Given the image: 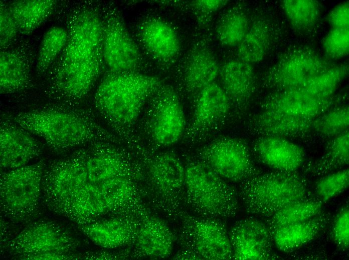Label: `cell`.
Listing matches in <instances>:
<instances>
[{
  "label": "cell",
  "instance_id": "cell-42",
  "mask_svg": "<svg viewBox=\"0 0 349 260\" xmlns=\"http://www.w3.org/2000/svg\"><path fill=\"white\" fill-rule=\"evenodd\" d=\"M0 7V44L1 48L4 49L13 42L19 30L8 4L1 2Z\"/></svg>",
  "mask_w": 349,
  "mask_h": 260
},
{
  "label": "cell",
  "instance_id": "cell-20",
  "mask_svg": "<svg viewBox=\"0 0 349 260\" xmlns=\"http://www.w3.org/2000/svg\"><path fill=\"white\" fill-rule=\"evenodd\" d=\"M251 152L261 164L276 171H297L306 162L301 146L278 136H259L252 144Z\"/></svg>",
  "mask_w": 349,
  "mask_h": 260
},
{
  "label": "cell",
  "instance_id": "cell-34",
  "mask_svg": "<svg viewBox=\"0 0 349 260\" xmlns=\"http://www.w3.org/2000/svg\"><path fill=\"white\" fill-rule=\"evenodd\" d=\"M348 73V66L347 64H335L302 85L294 88H297L317 98H328L335 94Z\"/></svg>",
  "mask_w": 349,
  "mask_h": 260
},
{
  "label": "cell",
  "instance_id": "cell-37",
  "mask_svg": "<svg viewBox=\"0 0 349 260\" xmlns=\"http://www.w3.org/2000/svg\"><path fill=\"white\" fill-rule=\"evenodd\" d=\"M348 184V168H343L321 176L315 184L314 194L324 203L344 192Z\"/></svg>",
  "mask_w": 349,
  "mask_h": 260
},
{
  "label": "cell",
  "instance_id": "cell-25",
  "mask_svg": "<svg viewBox=\"0 0 349 260\" xmlns=\"http://www.w3.org/2000/svg\"><path fill=\"white\" fill-rule=\"evenodd\" d=\"M273 38V28L269 20L263 16L254 18L237 46V58L252 65L262 62L270 50Z\"/></svg>",
  "mask_w": 349,
  "mask_h": 260
},
{
  "label": "cell",
  "instance_id": "cell-32",
  "mask_svg": "<svg viewBox=\"0 0 349 260\" xmlns=\"http://www.w3.org/2000/svg\"><path fill=\"white\" fill-rule=\"evenodd\" d=\"M323 202L314 196L286 206L266 218L270 231L308 220L321 210Z\"/></svg>",
  "mask_w": 349,
  "mask_h": 260
},
{
  "label": "cell",
  "instance_id": "cell-29",
  "mask_svg": "<svg viewBox=\"0 0 349 260\" xmlns=\"http://www.w3.org/2000/svg\"><path fill=\"white\" fill-rule=\"evenodd\" d=\"M174 236L168 226L162 220L153 218L140 229L137 239L140 250L149 256L163 258L171 254Z\"/></svg>",
  "mask_w": 349,
  "mask_h": 260
},
{
  "label": "cell",
  "instance_id": "cell-38",
  "mask_svg": "<svg viewBox=\"0 0 349 260\" xmlns=\"http://www.w3.org/2000/svg\"><path fill=\"white\" fill-rule=\"evenodd\" d=\"M325 58L332 60L345 57L349 52V28H331L323 38Z\"/></svg>",
  "mask_w": 349,
  "mask_h": 260
},
{
  "label": "cell",
  "instance_id": "cell-8",
  "mask_svg": "<svg viewBox=\"0 0 349 260\" xmlns=\"http://www.w3.org/2000/svg\"><path fill=\"white\" fill-rule=\"evenodd\" d=\"M196 156L223 178L234 182L260 173L248 142L242 138H216L199 148Z\"/></svg>",
  "mask_w": 349,
  "mask_h": 260
},
{
  "label": "cell",
  "instance_id": "cell-36",
  "mask_svg": "<svg viewBox=\"0 0 349 260\" xmlns=\"http://www.w3.org/2000/svg\"><path fill=\"white\" fill-rule=\"evenodd\" d=\"M348 106L339 104L316 118L312 130L321 138H331L348 130Z\"/></svg>",
  "mask_w": 349,
  "mask_h": 260
},
{
  "label": "cell",
  "instance_id": "cell-2",
  "mask_svg": "<svg viewBox=\"0 0 349 260\" xmlns=\"http://www.w3.org/2000/svg\"><path fill=\"white\" fill-rule=\"evenodd\" d=\"M4 118L41 138L57 152L90 142L117 140L116 136L100 124L90 112L70 105L34 108Z\"/></svg>",
  "mask_w": 349,
  "mask_h": 260
},
{
  "label": "cell",
  "instance_id": "cell-17",
  "mask_svg": "<svg viewBox=\"0 0 349 260\" xmlns=\"http://www.w3.org/2000/svg\"><path fill=\"white\" fill-rule=\"evenodd\" d=\"M137 35L143 49L159 64L171 66L179 57L181 48L179 36L164 20L156 17L144 19L138 26Z\"/></svg>",
  "mask_w": 349,
  "mask_h": 260
},
{
  "label": "cell",
  "instance_id": "cell-11",
  "mask_svg": "<svg viewBox=\"0 0 349 260\" xmlns=\"http://www.w3.org/2000/svg\"><path fill=\"white\" fill-rule=\"evenodd\" d=\"M78 246V240L69 230L49 220L30 224L7 245L9 253L18 258L47 252L71 254Z\"/></svg>",
  "mask_w": 349,
  "mask_h": 260
},
{
  "label": "cell",
  "instance_id": "cell-19",
  "mask_svg": "<svg viewBox=\"0 0 349 260\" xmlns=\"http://www.w3.org/2000/svg\"><path fill=\"white\" fill-rule=\"evenodd\" d=\"M220 84L237 114L247 110L257 90V78L252 64L237 59L220 66Z\"/></svg>",
  "mask_w": 349,
  "mask_h": 260
},
{
  "label": "cell",
  "instance_id": "cell-13",
  "mask_svg": "<svg viewBox=\"0 0 349 260\" xmlns=\"http://www.w3.org/2000/svg\"><path fill=\"white\" fill-rule=\"evenodd\" d=\"M232 108L220 84L214 82L204 88L194 100L192 118L183 139L197 144L205 140L226 121Z\"/></svg>",
  "mask_w": 349,
  "mask_h": 260
},
{
  "label": "cell",
  "instance_id": "cell-18",
  "mask_svg": "<svg viewBox=\"0 0 349 260\" xmlns=\"http://www.w3.org/2000/svg\"><path fill=\"white\" fill-rule=\"evenodd\" d=\"M0 147L1 172L28 165L42 150L32 133L6 118L1 122Z\"/></svg>",
  "mask_w": 349,
  "mask_h": 260
},
{
  "label": "cell",
  "instance_id": "cell-6",
  "mask_svg": "<svg viewBox=\"0 0 349 260\" xmlns=\"http://www.w3.org/2000/svg\"><path fill=\"white\" fill-rule=\"evenodd\" d=\"M44 160L1 172V210L9 220L17 224L31 221L38 215L42 200Z\"/></svg>",
  "mask_w": 349,
  "mask_h": 260
},
{
  "label": "cell",
  "instance_id": "cell-15",
  "mask_svg": "<svg viewBox=\"0 0 349 260\" xmlns=\"http://www.w3.org/2000/svg\"><path fill=\"white\" fill-rule=\"evenodd\" d=\"M229 233L232 259L274 260L271 233L265 224L253 218L237 221Z\"/></svg>",
  "mask_w": 349,
  "mask_h": 260
},
{
  "label": "cell",
  "instance_id": "cell-35",
  "mask_svg": "<svg viewBox=\"0 0 349 260\" xmlns=\"http://www.w3.org/2000/svg\"><path fill=\"white\" fill-rule=\"evenodd\" d=\"M68 39L67 31L61 26H53L44 34L36 60V71L43 74L50 69L63 50Z\"/></svg>",
  "mask_w": 349,
  "mask_h": 260
},
{
  "label": "cell",
  "instance_id": "cell-3",
  "mask_svg": "<svg viewBox=\"0 0 349 260\" xmlns=\"http://www.w3.org/2000/svg\"><path fill=\"white\" fill-rule=\"evenodd\" d=\"M163 84L157 76L139 72H110L96 90L94 106L117 134L129 138L144 106Z\"/></svg>",
  "mask_w": 349,
  "mask_h": 260
},
{
  "label": "cell",
  "instance_id": "cell-4",
  "mask_svg": "<svg viewBox=\"0 0 349 260\" xmlns=\"http://www.w3.org/2000/svg\"><path fill=\"white\" fill-rule=\"evenodd\" d=\"M238 196L247 212L267 218L286 206L316 196L298 171L274 170L241 182Z\"/></svg>",
  "mask_w": 349,
  "mask_h": 260
},
{
  "label": "cell",
  "instance_id": "cell-1",
  "mask_svg": "<svg viewBox=\"0 0 349 260\" xmlns=\"http://www.w3.org/2000/svg\"><path fill=\"white\" fill-rule=\"evenodd\" d=\"M67 32L47 86L57 98L73 103L86 96L101 70L102 20L95 8L83 6L74 13Z\"/></svg>",
  "mask_w": 349,
  "mask_h": 260
},
{
  "label": "cell",
  "instance_id": "cell-31",
  "mask_svg": "<svg viewBox=\"0 0 349 260\" xmlns=\"http://www.w3.org/2000/svg\"><path fill=\"white\" fill-rule=\"evenodd\" d=\"M83 232L96 244L115 248L122 245L129 236V230L122 222L116 218L80 224Z\"/></svg>",
  "mask_w": 349,
  "mask_h": 260
},
{
  "label": "cell",
  "instance_id": "cell-27",
  "mask_svg": "<svg viewBox=\"0 0 349 260\" xmlns=\"http://www.w3.org/2000/svg\"><path fill=\"white\" fill-rule=\"evenodd\" d=\"M348 130L330 138L323 154L304 166V172L321 177L344 168L349 163Z\"/></svg>",
  "mask_w": 349,
  "mask_h": 260
},
{
  "label": "cell",
  "instance_id": "cell-43",
  "mask_svg": "<svg viewBox=\"0 0 349 260\" xmlns=\"http://www.w3.org/2000/svg\"><path fill=\"white\" fill-rule=\"evenodd\" d=\"M326 21L331 28H349V3L341 2L334 6L328 14Z\"/></svg>",
  "mask_w": 349,
  "mask_h": 260
},
{
  "label": "cell",
  "instance_id": "cell-24",
  "mask_svg": "<svg viewBox=\"0 0 349 260\" xmlns=\"http://www.w3.org/2000/svg\"><path fill=\"white\" fill-rule=\"evenodd\" d=\"M93 144L90 150H88L86 159L88 182L100 188L108 180L124 177V162L108 142H98Z\"/></svg>",
  "mask_w": 349,
  "mask_h": 260
},
{
  "label": "cell",
  "instance_id": "cell-33",
  "mask_svg": "<svg viewBox=\"0 0 349 260\" xmlns=\"http://www.w3.org/2000/svg\"><path fill=\"white\" fill-rule=\"evenodd\" d=\"M281 6L291 25L299 33L307 34L317 25L321 6L314 0H283Z\"/></svg>",
  "mask_w": 349,
  "mask_h": 260
},
{
  "label": "cell",
  "instance_id": "cell-10",
  "mask_svg": "<svg viewBox=\"0 0 349 260\" xmlns=\"http://www.w3.org/2000/svg\"><path fill=\"white\" fill-rule=\"evenodd\" d=\"M122 18L111 7L102 20V56L111 73L138 72L141 64L139 48Z\"/></svg>",
  "mask_w": 349,
  "mask_h": 260
},
{
  "label": "cell",
  "instance_id": "cell-7",
  "mask_svg": "<svg viewBox=\"0 0 349 260\" xmlns=\"http://www.w3.org/2000/svg\"><path fill=\"white\" fill-rule=\"evenodd\" d=\"M149 102L143 122L147 136L158 147L175 144L183 138L187 125L177 91L163 84Z\"/></svg>",
  "mask_w": 349,
  "mask_h": 260
},
{
  "label": "cell",
  "instance_id": "cell-39",
  "mask_svg": "<svg viewBox=\"0 0 349 260\" xmlns=\"http://www.w3.org/2000/svg\"><path fill=\"white\" fill-rule=\"evenodd\" d=\"M131 184L125 177L118 176L104 182L100 186L110 210L125 200L130 194Z\"/></svg>",
  "mask_w": 349,
  "mask_h": 260
},
{
  "label": "cell",
  "instance_id": "cell-28",
  "mask_svg": "<svg viewBox=\"0 0 349 260\" xmlns=\"http://www.w3.org/2000/svg\"><path fill=\"white\" fill-rule=\"evenodd\" d=\"M17 50H4L0 56V92L9 94L26 88L30 82L29 66Z\"/></svg>",
  "mask_w": 349,
  "mask_h": 260
},
{
  "label": "cell",
  "instance_id": "cell-9",
  "mask_svg": "<svg viewBox=\"0 0 349 260\" xmlns=\"http://www.w3.org/2000/svg\"><path fill=\"white\" fill-rule=\"evenodd\" d=\"M335 64L305 46L285 52L265 73L262 86L274 91L297 88Z\"/></svg>",
  "mask_w": 349,
  "mask_h": 260
},
{
  "label": "cell",
  "instance_id": "cell-30",
  "mask_svg": "<svg viewBox=\"0 0 349 260\" xmlns=\"http://www.w3.org/2000/svg\"><path fill=\"white\" fill-rule=\"evenodd\" d=\"M250 24L246 7L242 2H237L225 10L217 22L216 37L223 46H238L246 34Z\"/></svg>",
  "mask_w": 349,
  "mask_h": 260
},
{
  "label": "cell",
  "instance_id": "cell-16",
  "mask_svg": "<svg viewBox=\"0 0 349 260\" xmlns=\"http://www.w3.org/2000/svg\"><path fill=\"white\" fill-rule=\"evenodd\" d=\"M343 94L319 98L297 89L272 92L261 102V110L314 120L331 108L340 104Z\"/></svg>",
  "mask_w": 349,
  "mask_h": 260
},
{
  "label": "cell",
  "instance_id": "cell-26",
  "mask_svg": "<svg viewBox=\"0 0 349 260\" xmlns=\"http://www.w3.org/2000/svg\"><path fill=\"white\" fill-rule=\"evenodd\" d=\"M54 0H18L9 4L19 32L29 34L39 27L53 12Z\"/></svg>",
  "mask_w": 349,
  "mask_h": 260
},
{
  "label": "cell",
  "instance_id": "cell-41",
  "mask_svg": "<svg viewBox=\"0 0 349 260\" xmlns=\"http://www.w3.org/2000/svg\"><path fill=\"white\" fill-rule=\"evenodd\" d=\"M226 0H196L190 2L197 20L201 26L210 22L213 15L229 2Z\"/></svg>",
  "mask_w": 349,
  "mask_h": 260
},
{
  "label": "cell",
  "instance_id": "cell-40",
  "mask_svg": "<svg viewBox=\"0 0 349 260\" xmlns=\"http://www.w3.org/2000/svg\"><path fill=\"white\" fill-rule=\"evenodd\" d=\"M330 236L335 244L341 250L349 247V208L348 204L342 206L336 214L330 229Z\"/></svg>",
  "mask_w": 349,
  "mask_h": 260
},
{
  "label": "cell",
  "instance_id": "cell-44",
  "mask_svg": "<svg viewBox=\"0 0 349 260\" xmlns=\"http://www.w3.org/2000/svg\"><path fill=\"white\" fill-rule=\"evenodd\" d=\"M77 258L73 253L62 254L57 252H47L35 254L25 256L19 258L21 260H71Z\"/></svg>",
  "mask_w": 349,
  "mask_h": 260
},
{
  "label": "cell",
  "instance_id": "cell-14",
  "mask_svg": "<svg viewBox=\"0 0 349 260\" xmlns=\"http://www.w3.org/2000/svg\"><path fill=\"white\" fill-rule=\"evenodd\" d=\"M149 174L158 193L162 208L169 216H175L185 190L184 164L173 152L159 153L150 162Z\"/></svg>",
  "mask_w": 349,
  "mask_h": 260
},
{
  "label": "cell",
  "instance_id": "cell-12",
  "mask_svg": "<svg viewBox=\"0 0 349 260\" xmlns=\"http://www.w3.org/2000/svg\"><path fill=\"white\" fill-rule=\"evenodd\" d=\"M183 232L185 250L194 260L232 259L229 233L220 219L187 216L184 221Z\"/></svg>",
  "mask_w": 349,
  "mask_h": 260
},
{
  "label": "cell",
  "instance_id": "cell-21",
  "mask_svg": "<svg viewBox=\"0 0 349 260\" xmlns=\"http://www.w3.org/2000/svg\"><path fill=\"white\" fill-rule=\"evenodd\" d=\"M220 66L204 42H197L190 49L182 71L184 89L194 101L206 86L215 82Z\"/></svg>",
  "mask_w": 349,
  "mask_h": 260
},
{
  "label": "cell",
  "instance_id": "cell-22",
  "mask_svg": "<svg viewBox=\"0 0 349 260\" xmlns=\"http://www.w3.org/2000/svg\"><path fill=\"white\" fill-rule=\"evenodd\" d=\"M314 120L261 110L250 119L247 126L251 133L259 136L303 140L308 138L312 133Z\"/></svg>",
  "mask_w": 349,
  "mask_h": 260
},
{
  "label": "cell",
  "instance_id": "cell-5",
  "mask_svg": "<svg viewBox=\"0 0 349 260\" xmlns=\"http://www.w3.org/2000/svg\"><path fill=\"white\" fill-rule=\"evenodd\" d=\"M186 200L197 216L226 218L238 210V192L196 156L184 164Z\"/></svg>",
  "mask_w": 349,
  "mask_h": 260
},
{
  "label": "cell",
  "instance_id": "cell-23",
  "mask_svg": "<svg viewBox=\"0 0 349 260\" xmlns=\"http://www.w3.org/2000/svg\"><path fill=\"white\" fill-rule=\"evenodd\" d=\"M330 220V214L321 210L308 220L271 230L273 243L282 252H293L316 238Z\"/></svg>",
  "mask_w": 349,
  "mask_h": 260
}]
</instances>
